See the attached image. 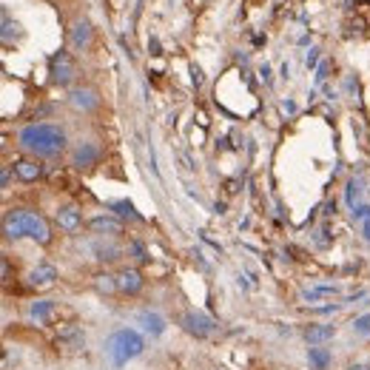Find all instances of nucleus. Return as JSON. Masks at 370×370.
Listing matches in <instances>:
<instances>
[{
    "label": "nucleus",
    "mask_w": 370,
    "mask_h": 370,
    "mask_svg": "<svg viewBox=\"0 0 370 370\" xmlns=\"http://www.w3.org/2000/svg\"><path fill=\"white\" fill-rule=\"evenodd\" d=\"M18 145L23 152L43 157V160H54L63 154L66 148V131L60 125H49V123H32L23 125L18 131Z\"/></svg>",
    "instance_id": "f257e3e1"
},
{
    "label": "nucleus",
    "mask_w": 370,
    "mask_h": 370,
    "mask_svg": "<svg viewBox=\"0 0 370 370\" xmlns=\"http://www.w3.org/2000/svg\"><path fill=\"white\" fill-rule=\"evenodd\" d=\"M4 234L6 240H35L40 245H49L51 242V228H49V222L37 214V211H29V208H12L6 211L4 216Z\"/></svg>",
    "instance_id": "f03ea898"
},
{
    "label": "nucleus",
    "mask_w": 370,
    "mask_h": 370,
    "mask_svg": "<svg viewBox=\"0 0 370 370\" xmlns=\"http://www.w3.org/2000/svg\"><path fill=\"white\" fill-rule=\"evenodd\" d=\"M142 350H145V342H142V336H140L137 331H131V328L114 331V333L109 336V342H106V356L111 359L114 367L128 364V362L137 359Z\"/></svg>",
    "instance_id": "7ed1b4c3"
},
{
    "label": "nucleus",
    "mask_w": 370,
    "mask_h": 370,
    "mask_svg": "<svg viewBox=\"0 0 370 370\" xmlns=\"http://www.w3.org/2000/svg\"><path fill=\"white\" fill-rule=\"evenodd\" d=\"M49 74H51L54 86H68V83H74V78H78V63H74V57L68 51H57L49 60Z\"/></svg>",
    "instance_id": "20e7f679"
},
{
    "label": "nucleus",
    "mask_w": 370,
    "mask_h": 370,
    "mask_svg": "<svg viewBox=\"0 0 370 370\" xmlns=\"http://www.w3.org/2000/svg\"><path fill=\"white\" fill-rule=\"evenodd\" d=\"M180 325H183V331L188 336H197V339H205V336H211L216 331V322L208 314H202V311H185L180 316Z\"/></svg>",
    "instance_id": "39448f33"
},
{
    "label": "nucleus",
    "mask_w": 370,
    "mask_h": 370,
    "mask_svg": "<svg viewBox=\"0 0 370 370\" xmlns=\"http://www.w3.org/2000/svg\"><path fill=\"white\" fill-rule=\"evenodd\" d=\"M97 160H100V148L94 142H80L71 152V166L74 168H92V166H97Z\"/></svg>",
    "instance_id": "423d86ee"
},
{
    "label": "nucleus",
    "mask_w": 370,
    "mask_h": 370,
    "mask_svg": "<svg viewBox=\"0 0 370 370\" xmlns=\"http://www.w3.org/2000/svg\"><path fill=\"white\" fill-rule=\"evenodd\" d=\"M142 285H145V279H142V273H140L137 268H123V271L117 273V288H120V293H125V296H137V293L142 290Z\"/></svg>",
    "instance_id": "0eeeda50"
},
{
    "label": "nucleus",
    "mask_w": 370,
    "mask_h": 370,
    "mask_svg": "<svg viewBox=\"0 0 370 370\" xmlns=\"http://www.w3.org/2000/svg\"><path fill=\"white\" fill-rule=\"evenodd\" d=\"M57 347H68V350H80L86 345V333L78 328V325H63L57 339H54Z\"/></svg>",
    "instance_id": "6e6552de"
},
{
    "label": "nucleus",
    "mask_w": 370,
    "mask_h": 370,
    "mask_svg": "<svg viewBox=\"0 0 370 370\" xmlns=\"http://www.w3.org/2000/svg\"><path fill=\"white\" fill-rule=\"evenodd\" d=\"M89 231L97 237H120L123 234V222L114 216H94L89 222Z\"/></svg>",
    "instance_id": "1a4fd4ad"
},
{
    "label": "nucleus",
    "mask_w": 370,
    "mask_h": 370,
    "mask_svg": "<svg viewBox=\"0 0 370 370\" xmlns=\"http://www.w3.org/2000/svg\"><path fill=\"white\" fill-rule=\"evenodd\" d=\"M97 103H100V97L94 89H74L68 94V106L74 111H92V109H97Z\"/></svg>",
    "instance_id": "9d476101"
},
{
    "label": "nucleus",
    "mask_w": 370,
    "mask_h": 370,
    "mask_svg": "<svg viewBox=\"0 0 370 370\" xmlns=\"http://www.w3.org/2000/svg\"><path fill=\"white\" fill-rule=\"evenodd\" d=\"M54 282H57V268H54V265H49V262L37 265V268L29 273V285H32V288H37V290L51 288Z\"/></svg>",
    "instance_id": "9b49d317"
},
{
    "label": "nucleus",
    "mask_w": 370,
    "mask_h": 370,
    "mask_svg": "<svg viewBox=\"0 0 370 370\" xmlns=\"http://www.w3.org/2000/svg\"><path fill=\"white\" fill-rule=\"evenodd\" d=\"M57 226H60L66 234H74V231L83 226V216H80V211L74 208V205H63V208H57Z\"/></svg>",
    "instance_id": "f8f14e48"
},
{
    "label": "nucleus",
    "mask_w": 370,
    "mask_h": 370,
    "mask_svg": "<svg viewBox=\"0 0 370 370\" xmlns=\"http://www.w3.org/2000/svg\"><path fill=\"white\" fill-rule=\"evenodd\" d=\"M54 314H57L54 300H37V302H32V308H29V319H32L35 325H49V322L54 319Z\"/></svg>",
    "instance_id": "ddd939ff"
},
{
    "label": "nucleus",
    "mask_w": 370,
    "mask_h": 370,
    "mask_svg": "<svg viewBox=\"0 0 370 370\" xmlns=\"http://www.w3.org/2000/svg\"><path fill=\"white\" fill-rule=\"evenodd\" d=\"M302 336H305V342L311 347H319V345H325V342H331L336 336V325H308L302 331Z\"/></svg>",
    "instance_id": "4468645a"
},
{
    "label": "nucleus",
    "mask_w": 370,
    "mask_h": 370,
    "mask_svg": "<svg viewBox=\"0 0 370 370\" xmlns=\"http://www.w3.org/2000/svg\"><path fill=\"white\" fill-rule=\"evenodd\" d=\"M137 322L142 325L145 333H152V336H163V333H166V319H163L160 314H154V311H140V314H137Z\"/></svg>",
    "instance_id": "2eb2a0df"
},
{
    "label": "nucleus",
    "mask_w": 370,
    "mask_h": 370,
    "mask_svg": "<svg viewBox=\"0 0 370 370\" xmlns=\"http://www.w3.org/2000/svg\"><path fill=\"white\" fill-rule=\"evenodd\" d=\"M15 174L23 180V183H37L43 177V166L37 160H18L15 163Z\"/></svg>",
    "instance_id": "dca6fc26"
},
{
    "label": "nucleus",
    "mask_w": 370,
    "mask_h": 370,
    "mask_svg": "<svg viewBox=\"0 0 370 370\" xmlns=\"http://www.w3.org/2000/svg\"><path fill=\"white\" fill-rule=\"evenodd\" d=\"M92 43V23L86 18H80L78 23L71 26V46L74 49H86Z\"/></svg>",
    "instance_id": "f3484780"
},
{
    "label": "nucleus",
    "mask_w": 370,
    "mask_h": 370,
    "mask_svg": "<svg viewBox=\"0 0 370 370\" xmlns=\"http://www.w3.org/2000/svg\"><path fill=\"white\" fill-rule=\"evenodd\" d=\"M339 293V285H316V288H302L300 290V300L302 302H319L325 296H333Z\"/></svg>",
    "instance_id": "a211bd4d"
},
{
    "label": "nucleus",
    "mask_w": 370,
    "mask_h": 370,
    "mask_svg": "<svg viewBox=\"0 0 370 370\" xmlns=\"http://www.w3.org/2000/svg\"><path fill=\"white\" fill-rule=\"evenodd\" d=\"M94 288H97V293H114V290H120L117 288V276H111V273H97L94 276Z\"/></svg>",
    "instance_id": "6ab92c4d"
},
{
    "label": "nucleus",
    "mask_w": 370,
    "mask_h": 370,
    "mask_svg": "<svg viewBox=\"0 0 370 370\" xmlns=\"http://www.w3.org/2000/svg\"><path fill=\"white\" fill-rule=\"evenodd\" d=\"M308 362H311L316 370H325V367L331 364V353H328L325 347H311V350H308Z\"/></svg>",
    "instance_id": "aec40b11"
},
{
    "label": "nucleus",
    "mask_w": 370,
    "mask_h": 370,
    "mask_svg": "<svg viewBox=\"0 0 370 370\" xmlns=\"http://www.w3.org/2000/svg\"><path fill=\"white\" fill-rule=\"evenodd\" d=\"M353 216L362 222V234H364V240L370 242V205H356V208H353Z\"/></svg>",
    "instance_id": "412c9836"
},
{
    "label": "nucleus",
    "mask_w": 370,
    "mask_h": 370,
    "mask_svg": "<svg viewBox=\"0 0 370 370\" xmlns=\"http://www.w3.org/2000/svg\"><path fill=\"white\" fill-rule=\"evenodd\" d=\"M94 254H97V259L100 262H114V259H120V248L117 245H94Z\"/></svg>",
    "instance_id": "4be33fe9"
},
{
    "label": "nucleus",
    "mask_w": 370,
    "mask_h": 370,
    "mask_svg": "<svg viewBox=\"0 0 370 370\" xmlns=\"http://www.w3.org/2000/svg\"><path fill=\"white\" fill-rule=\"evenodd\" d=\"M350 331H353L356 336H370V314L356 316V319L350 322Z\"/></svg>",
    "instance_id": "5701e85b"
},
{
    "label": "nucleus",
    "mask_w": 370,
    "mask_h": 370,
    "mask_svg": "<svg viewBox=\"0 0 370 370\" xmlns=\"http://www.w3.org/2000/svg\"><path fill=\"white\" fill-rule=\"evenodd\" d=\"M359 194H362V183H359V180H350V183H347V188H345V199H347V205H350V208H356Z\"/></svg>",
    "instance_id": "b1692460"
},
{
    "label": "nucleus",
    "mask_w": 370,
    "mask_h": 370,
    "mask_svg": "<svg viewBox=\"0 0 370 370\" xmlns=\"http://www.w3.org/2000/svg\"><path fill=\"white\" fill-rule=\"evenodd\" d=\"M111 208H114V211H117L120 216H131V219H140V214L134 211V205H131V202H125V199H120V202H114Z\"/></svg>",
    "instance_id": "393cba45"
},
{
    "label": "nucleus",
    "mask_w": 370,
    "mask_h": 370,
    "mask_svg": "<svg viewBox=\"0 0 370 370\" xmlns=\"http://www.w3.org/2000/svg\"><path fill=\"white\" fill-rule=\"evenodd\" d=\"M128 248H131V254H134V257H137V259H140V262H145V259H148V257H145V248H142V245H140V242H131V245H128Z\"/></svg>",
    "instance_id": "a878e982"
},
{
    "label": "nucleus",
    "mask_w": 370,
    "mask_h": 370,
    "mask_svg": "<svg viewBox=\"0 0 370 370\" xmlns=\"http://www.w3.org/2000/svg\"><path fill=\"white\" fill-rule=\"evenodd\" d=\"M305 63H308V68H316V63H319V49H311Z\"/></svg>",
    "instance_id": "bb28decb"
},
{
    "label": "nucleus",
    "mask_w": 370,
    "mask_h": 370,
    "mask_svg": "<svg viewBox=\"0 0 370 370\" xmlns=\"http://www.w3.org/2000/svg\"><path fill=\"white\" fill-rule=\"evenodd\" d=\"M325 78H328V63H322L316 68V83H325Z\"/></svg>",
    "instance_id": "cd10ccee"
},
{
    "label": "nucleus",
    "mask_w": 370,
    "mask_h": 370,
    "mask_svg": "<svg viewBox=\"0 0 370 370\" xmlns=\"http://www.w3.org/2000/svg\"><path fill=\"white\" fill-rule=\"evenodd\" d=\"M191 80H194V86H197V89H199V86H202V71H199V68H197V66H194V68H191Z\"/></svg>",
    "instance_id": "c85d7f7f"
},
{
    "label": "nucleus",
    "mask_w": 370,
    "mask_h": 370,
    "mask_svg": "<svg viewBox=\"0 0 370 370\" xmlns=\"http://www.w3.org/2000/svg\"><path fill=\"white\" fill-rule=\"evenodd\" d=\"M6 282H12V265H9V259L4 257V285Z\"/></svg>",
    "instance_id": "c756f323"
},
{
    "label": "nucleus",
    "mask_w": 370,
    "mask_h": 370,
    "mask_svg": "<svg viewBox=\"0 0 370 370\" xmlns=\"http://www.w3.org/2000/svg\"><path fill=\"white\" fill-rule=\"evenodd\" d=\"M282 111H288V114H293V111H296V103H290V100H285V103H282Z\"/></svg>",
    "instance_id": "7c9ffc66"
},
{
    "label": "nucleus",
    "mask_w": 370,
    "mask_h": 370,
    "mask_svg": "<svg viewBox=\"0 0 370 370\" xmlns=\"http://www.w3.org/2000/svg\"><path fill=\"white\" fill-rule=\"evenodd\" d=\"M347 370H370V364H347Z\"/></svg>",
    "instance_id": "2f4dec72"
},
{
    "label": "nucleus",
    "mask_w": 370,
    "mask_h": 370,
    "mask_svg": "<svg viewBox=\"0 0 370 370\" xmlns=\"http://www.w3.org/2000/svg\"><path fill=\"white\" fill-rule=\"evenodd\" d=\"M262 78H265V83H271V68L268 66H262Z\"/></svg>",
    "instance_id": "473e14b6"
},
{
    "label": "nucleus",
    "mask_w": 370,
    "mask_h": 370,
    "mask_svg": "<svg viewBox=\"0 0 370 370\" xmlns=\"http://www.w3.org/2000/svg\"><path fill=\"white\" fill-rule=\"evenodd\" d=\"M0 183H4V188L9 185V168H4V177H0Z\"/></svg>",
    "instance_id": "72a5a7b5"
}]
</instances>
